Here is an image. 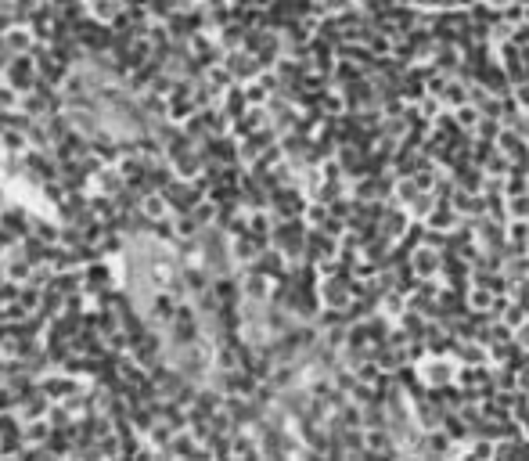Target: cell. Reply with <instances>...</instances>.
I'll use <instances>...</instances> for the list:
<instances>
[{
	"label": "cell",
	"instance_id": "6da1fadb",
	"mask_svg": "<svg viewBox=\"0 0 529 461\" xmlns=\"http://www.w3.org/2000/svg\"><path fill=\"white\" fill-rule=\"evenodd\" d=\"M40 389H44L51 400H72L76 393H80V382L69 379V375H54V379H44L40 382Z\"/></svg>",
	"mask_w": 529,
	"mask_h": 461
},
{
	"label": "cell",
	"instance_id": "7a4b0ae2",
	"mask_svg": "<svg viewBox=\"0 0 529 461\" xmlns=\"http://www.w3.org/2000/svg\"><path fill=\"white\" fill-rule=\"evenodd\" d=\"M141 213L148 220H159L162 213H166V195H162V191H159V195H152V191H148V195L141 199Z\"/></svg>",
	"mask_w": 529,
	"mask_h": 461
}]
</instances>
